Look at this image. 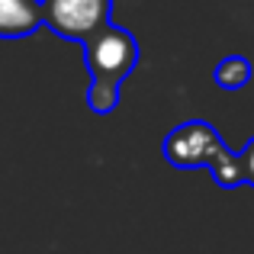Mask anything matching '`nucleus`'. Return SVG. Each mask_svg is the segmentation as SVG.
I'll return each instance as SVG.
<instances>
[{
    "label": "nucleus",
    "instance_id": "nucleus-1",
    "mask_svg": "<svg viewBox=\"0 0 254 254\" xmlns=\"http://www.w3.org/2000/svg\"><path fill=\"white\" fill-rule=\"evenodd\" d=\"M161 155L177 171L206 168L219 190H238L242 187L238 151H232L225 145V138L216 132V126L206 123V119H187V123L174 126L164 135Z\"/></svg>",
    "mask_w": 254,
    "mask_h": 254
},
{
    "label": "nucleus",
    "instance_id": "nucleus-2",
    "mask_svg": "<svg viewBox=\"0 0 254 254\" xmlns=\"http://www.w3.org/2000/svg\"><path fill=\"white\" fill-rule=\"evenodd\" d=\"M81 49H84L87 71H90V84H100V87L123 90V81L138 64V39L116 23L100 29Z\"/></svg>",
    "mask_w": 254,
    "mask_h": 254
},
{
    "label": "nucleus",
    "instance_id": "nucleus-3",
    "mask_svg": "<svg viewBox=\"0 0 254 254\" xmlns=\"http://www.w3.org/2000/svg\"><path fill=\"white\" fill-rule=\"evenodd\" d=\"M42 23L71 42H90L113 23V0H39Z\"/></svg>",
    "mask_w": 254,
    "mask_h": 254
},
{
    "label": "nucleus",
    "instance_id": "nucleus-4",
    "mask_svg": "<svg viewBox=\"0 0 254 254\" xmlns=\"http://www.w3.org/2000/svg\"><path fill=\"white\" fill-rule=\"evenodd\" d=\"M42 26L39 0H0V39H26Z\"/></svg>",
    "mask_w": 254,
    "mask_h": 254
},
{
    "label": "nucleus",
    "instance_id": "nucleus-5",
    "mask_svg": "<svg viewBox=\"0 0 254 254\" xmlns=\"http://www.w3.org/2000/svg\"><path fill=\"white\" fill-rule=\"evenodd\" d=\"M254 68L251 62L245 55H229L222 58V62L216 64V71H212V81H216V87H222V90H242L245 84L251 81Z\"/></svg>",
    "mask_w": 254,
    "mask_h": 254
},
{
    "label": "nucleus",
    "instance_id": "nucleus-6",
    "mask_svg": "<svg viewBox=\"0 0 254 254\" xmlns=\"http://www.w3.org/2000/svg\"><path fill=\"white\" fill-rule=\"evenodd\" d=\"M119 103V90L116 87H100V84H90L87 87V110L97 113V116H110Z\"/></svg>",
    "mask_w": 254,
    "mask_h": 254
},
{
    "label": "nucleus",
    "instance_id": "nucleus-7",
    "mask_svg": "<svg viewBox=\"0 0 254 254\" xmlns=\"http://www.w3.org/2000/svg\"><path fill=\"white\" fill-rule=\"evenodd\" d=\"M238 168H242V187H254V135L248 138L242 151H238Z\"/></svg>",
    "mask_w": 254,
    "mask_h": 254
}]
</instances>
